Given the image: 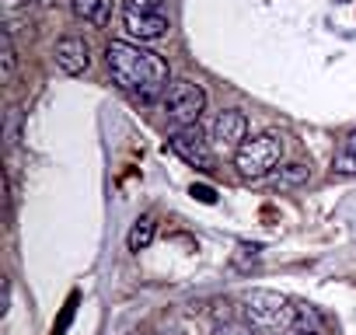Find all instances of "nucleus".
Masks as SVG:
<instances>
[{"label":"nucleus","instance_id":"obj_4","mask_svg":"<svg viewBox=\"0 0 356 335\" xmlns=\"http://www.w3.org/2000/svg\"><path fill=\"white\" fill-rule=\"evenodd\" d=\"M207 108V91L193 81H171L168 95H164V115L175 129H189L200 122Z\"/></svg>","mask_w":356,"mask_h":335},{"label":"nucleus","instance_id":"obj_7","mask_svg":"<svg viewBox=\"0 0 356 335\" xmlns=\"http://www.w3.org/2000/svg\"><path fill=\"white\" fill-rule=\"evenodd\" d=\"M53 56H56V67H60L63 74H70V77H77V74H84V70L91 67V46H88V39H81V35H63V39L56 42Z\"/></svg>","mask_w":356,"mask_h":335},{"label":"nucleus","instance_id":"obj_6","mask_svg":"<svg viewBox=\"0 0 356 335\" xmlns=\"http://www.w3.org/2000/svg\"><path fill=\"white\" fill-rule=\"evenodd\" d=\"M168 147H171L178 157H182L186 164H193V168H210V161H213V154H210V140L200 133V126L175 129L171 140H168Z\"/></svg>","mask_w":356,"mask_h":335},{"label":"nucleus","instance_id":"obj_11","mask_svg":"<svg viewBox=\"0 0 356 335\" xmlns=\"http://www.w3.org/2000/svg\"><path fill=\"white\" fill-rule=\"evenodd\" d=\"M332 168L339 175H356V129L342 140V147L335 150V161H332Z\"/></svg>","mask_w":356,"mask_h":335},{"label":"nucleus","instance_id":"obj_8","mask_svg":"<svg viewBox=\"0 0 356 335\" xmlns=\"http://www.w3.org/2000/svg\"><path fill=\"white\" fill-rule=\"evenodd\" d=\"M122 25H126V32L133 35V39H140V42H154V39H161L168 28H171V22L164 18V15H122Z\"/></svg>","mask_w":356,"mask_h":335},{"label":"nucleus","instance_id":"obj_10","mask_svg":"<svg viewBox=\"0 0 356 335\" xmlns=\"http://www.w3.org/2000/svg\"><path fill=\"white\" fill-rule=\"evenodd\" d=\"M15 70H18V49H15L11 28H4V32H0V81L11 84L15 81Z\"/></svg>","mask_w":356,"mask_h":335},{"label":"nucleus","instance_id":"obj_1","mask_svg":"<svg viewBox=\"0 0 356 335\" xmlns=\"http://www.w3.org/2000/svg\"><path fill=\"white\" fill-rule=\"evenodd\" d=\"M105 63H108L112 81L140 101H157L171 88L168 60L154 49H143V46H133V42H108Z\"/></svg>","mask_w":356,"mask_h":335},{"label":"nucleus","instance_id":"obj_9","mask_svg":"<svg viewBox=\"0 0 356 335\" xmlns=\"http://www.w3.org/2000/svg\"><path fill=\"white\" fill-rule=\"evenodd\" d=\"M70 11L77 22H84L91 28H105L112 18V0H70Z\"/></svg>","mask_w":356,"mask_h":335},{"label":"nucleus","instance_id":"obj_13","mask_svg":"<svg viewBox=\"0 0 356 335\" xmlns=\"http://www.w3.org/2000/svg\"><path fill=\"white\" fill-rule=\"evenodd\" d=\"M150 241H154V217H140V220L133 224L126 245H129V252H143Z\"/></svg>","mask_w":356,"mask_h":335},{"label":"nucleus","instance_id":"obj_18","mask_svg":"<svg viewBox=\"0 0 356 335\" xmlns=\"http://www.w3.org/2000/svg\"><path fill=\"white\" fill-rule=\"evenodd\" d=\"M39 4H42V8H49V4H56V0H39Z\"/></svg>","mask_w":356,"mask_h":335},{"label":"nucleus","instance_id":"obj_5","mask_svg":"<svg viewBox=\"0 0 356 335\" xmlns=\"http://www.w3.org/2000/svg\"><path fill=\"white\" fill-rule=\"evenodd\" d=\"M245 136H248V119L238 112V108H227L213 119L210 126V143L220 150V154H238L245 147Z\"/></svg>","mask_w":356,"mask_h":335},{"label":"nucleus","instance_id":"obj_17","mask_svg":"<svg viewBox=\"0 0 356 335\" xmlns=\"http://www.w3.org/2000/svg\"><path fill=\"white\" fill-rule=\"evenodd\" d=\"M29 4V0H4V8H8V15H15V11H22Z\"/></svg>","mask_w":356,"mask_h":335},{"label":"nucleus","instance_id":"obj_16","mask_svg":"<svg viewBox=\"0 0 356 335\" xmlns=\"http://www.w3.org/2000/svg\"><path fill=\"white\" fill-rule=\"evenodd\" d=\"M213 335H259L252 325H220Z\"/></svg>","mask_w":356,"mask_h":335},{"label":"nucleus","instance_id":"obj_14","mask_svg":"<svg viewBox=\"0 0 356 335\" xmlns=\"http://www.w3.org/2000/svg\"><path fill=\"white\" fill-rule=\"evenodd\" d=\"M164 0H126V11L129 15H161Z\"/></svg>","mask_w":356,"mask_h":335},{"label":"nucleus","instance_id":"obj_3","mask_svg":"<svg viewBox=\"0 0 356 335\" xmlns=\"http://www.w3.org/2000/svg\"><path fill=\"white\" fill-rule=\"evenodd\" d=\"M283 161V136L280 133H259L245 140V147L234 154V168L241 179H266Z\"/></svg>","mask_w":356,"mask_h":335},{"label":"nucleus","instance_id":"obj_12","mask_svg":"<svg viewBox=\"0 0 356 335\" xmlns=\"http://www.w3.org/2000/svg\"><path fill=\"white\" fill-rule=\"evenodd\" d=\"M307 179H311V168L307 164H283L280 172L273 175V186L276 189H293V186H300Z\"/></svg>","mask_w":356,"mask_h":335},{"label":"nucleus","instance_id":"obj_15","mask_svg":"<svg viewBox=\"0 0 356 335\" xmlns=\"http://www.w3.org/2000/svg\"><path fill=\"white\" fill-rule=\"evenodd\" d=\"M18 122H22V108H11L8 112V143L11 147L18 143Z\"/></svg>","mask_w":356,"mask_h":335},{"label":"nucleus","instance_id":"obj_2","mask_svg":"<svg viewBox=\"0 0 356 335\" xmlns=\"http://www.w3.org/2000/svg\"><path fill=\"white\" fill-rule=\"evenodd\" d=\"M241 311H245V325H252L259 335L293 332V325H297V304H290L276 290H252V293H245Z\"/></svg>","mask_w":356,"mask_h":335}]
</instances>
